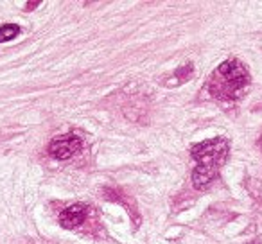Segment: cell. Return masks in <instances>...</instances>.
Here are the masks:
<instances>
[{"label": "cell", "instance_id": "cell-1", "mask_svg": "<svg viewBox=\"0 0 262 244\" xmlns=\"http://www.w3.org/2000/svg\"><path fill=\"white\" fill-rule=\"evenodd\" d=\"M190 154L196 160V167L192 171V183L196 189L208 187L219 174V169L225 164L228 154V142L223 137H215L207 142L192 146Z\"/></svg>", "mask_w": 262, "mask_h": 244}, {"label": "cell", "instance_id": "cell-5", "mask_svg": "<svg viewBox=\"0 0 262 244\" xmlns=\"http://www.w3.org/2000/svg\"><path fill=\"white\" fill-rule=\"evenodd\" d=\"M20 34V27L15 24H6V26L0 27V43L2 41H9L13 38H16Z\"/></svg>", "mask_w": 262, "mask_h": 244}, {"label": "cell", "instance_id": "cell-2", "mask_svg": "<svg viewBox=\"0 0 262 244\" xmlns=\"http://www.w3.org/2000/svg\"><path fill=\"white\" fill-rule=\"evenodd\" d=\"M250 74L239 59H228L217 66L210 79V92L215 97L237 99L246 92Z\"/></svg>", "mask_w": 262, "mask_h": 244}, {"label": "cell", "instance_id": "cell-6", "mask_svg": "<svg viewBox=\"0 0 262 244\" xmlns=\"http://www.w3.org/2000/svg\"><path fill=\"white\" fill-rule=\"evenodd\" d=\"M38 4H40V2H31V4H27V11H31V8H36Z\"/></svg>", "mask_w": 262, "mask_h": 244}, {"label": "cell", "instance_id": "cell-3", "mask_svg": "<svg viewBox=\"0 0 262 244\" xmlns=\"http://www.w3.org/2000/svg\"><path fill=\"white\" fill-rule=\"evenodd\" d=\"M79 149H81V139L72 135V133L70 135L58 137V139H54L49 144V153L56 160H69L70 157L79 153Z\"/></svg>", "mask_w": 262, "mask_h": 244}, {"label": "cell", "instance_id": "cell-4", "mask_svg": "<svg viewBox=\"0 0 262 244\" xmlns=\"http://www.w3.org/2000/svg\"><path fill=\"white\" fill-rule=\"evenodd\" d=\"M84 219H86V207L84 205H72V207L65 208V210L59 214V223H61L63 228H77L79 225H83Z\"/></svg>", "mask_w": 262, "mask_h": 244}]
</instances>
